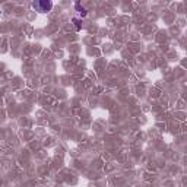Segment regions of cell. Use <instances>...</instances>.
Wrapping results in <instances>:
<instances>
[{"label": "cell", "mask_w": 187, "mask_h": 187, "mask_svg": "<svg viewBox=\"0 0 187 187\" xmlns=\"http://www.w3.org/2000/svg\"><path fill=\"white\" fill-rule=\"evenodd\" d=\"M76 9H77V12H79V13H81V16L82 18H85L86 16V10H85V9H83V7H81V5H79V3H76Z\"/></svg>", "instance_id": "cell-2"}, {"label": "cell", "mask_w": 187, "mask_h": 187, "mask_svg": "<svg viewBox=\"0 0 187 187\" xmlns=\"http://www.w3.org/2000/svg\"><path fill=\"white\" fill-rule=\"evenodd\" d=\"M34 9L37 12H41V13H45V12H50L51 7H53V2L50 0H37L32 3Z\"/></svg>", "instance_id": "cell-1"}]
</instances>
